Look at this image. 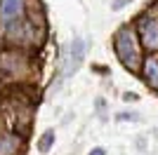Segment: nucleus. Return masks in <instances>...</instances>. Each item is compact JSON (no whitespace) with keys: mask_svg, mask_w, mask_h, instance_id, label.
Instances as JSON below:
<instances>
[{"mask_svg":"<svg viewBox=\"0 0 158 155\" xmlns=\"http://www.w3.org/2000/svg\"><path fill=\"white\" fill-rule=\"evenodd\" d=\"M113 50H116V57L120 59V64L125 66L127 71H132V73L139 71V66H142L139 38L130 26H120L116 31V35H113Z\"/></svg>","mask_w":158,"mask_h":155,"instance_id":"f257e3e1","label":"nucleus"},{"mask_svg":"<svg viewBox=\"0 0 158 155\" xmlns=\"http://www.w3.org/2000/svg\"><path fill=\"white\" fill-rule=\"evenodd\" d=\"M137 38L149 52H158V17L142 14L137 19Z\"/></svg>","mask_w":158,"mask_h":155,"instance_id":"f03ea898","label":"nucleus"},{"mask_svg":"<svg viewBox=\"0 0 158 155\" xmlns=\"http://www.w3.org/2000/svg\"><path fill=\"white\" fill-rule=\"evenodd\" d=\"M26 12V2L24 0H0V19L5 24H14L21 19Z\"/></svg>","mask_w":158,"mask_h":155,"instance_id":"7ed1b4c3","label":"nucleus"},{"mask_svg":"<svg viewBox=\"0 0 158 155\" xmlns=\"http://www.w3.org/2000/svg\"><path fill=\"white\" fill-rule=\"evenodd\" d=\"M83 59H85V40L83 38H73L71 47H69V68H66V71L69 73L76 71V68L83 64Z\"/></svg>","mask_w":158,"mask_h":155,"instance_id":"20e7f679","label":"nucleus"},{"mask_svg":"<svg viewBox=\"0 0 158 155\" xmlns=\"http://www.w3.org/2000/svg\"><path fill=\"white\" fill-rule=\"evenodd\" d=\"M142 73H144L146 87H151L153 92H158V59L156 57L144 59V64H142Z\"/></svg>","mask_w":158,"mask_h":155,"instance_id":"39448f33","label":"nucleus"},{"mask_svg":"<svg viewBox=\"0 0 158 155\" xmlns=\"http://www.w3.org/2000/svg\"><path fill=\"white\" fill-rule=\"evenodd\" d=\"M17 136L14 134H2L0 136V155H14L17 153Z\"/></svg>","mask_w":158,"mask_h":155,"instance_id":"423d86ee","label":"nucleus"},{"mask_svg":"<svg viewBox=\"0 0 158 155\" xmlns=\"http://www.w3.org/2000/svg\"><path fill=\"white\" fill-rule=\"evenodd\" d=\"M52 146H54V129H47L45 134L40 136V141H38V150L40 153H50Z\"/></svg>","mask_w":158,"mask_h":155,"instance_id":"0eeeda50","label":"nucleus"},{"mask_svg":"<svg viewBox=\"0 0 158 155\" xmlns=\"http://www.w3.org/2000/svg\"><path fill=\"white\" fill-rule=\"evenodd\" d=\"M118 122H125V120H132V122H139V113H118L116 117Z\"/></svg>","mask_w":158,"mask_h":155,"instance_id":"6e6552de","label":"nucleus"},{"mask_svg":"<svg viewBox=\"0 0 158 155\" xmlns=\"http://www.w3.org/2000/svg\"><path fill=\"white\" fill-rule=\"evenodd\" d=\"M87 155H106V148H102V146H97V148H92Z\"/></svg>","mask_w":158,"mask_h":155,"instance_id":"1a4fd4ad","label":"nucleus"},{"mask_svg":"<svg viewBox=\"0 0 158 155\" xmlns=\"http://www.w3.org/2000/svg\"><path fill=\"white\" fill-rule=\"evenodd\" d=\"M123 99H125V101H137V94H132V92H125V94H123Z\"/></svg>","mask_w":158,"mask_h":155,"instance_id":"9d476101","label":"nucleus"}]
</instances>
